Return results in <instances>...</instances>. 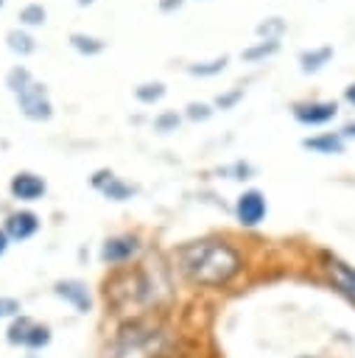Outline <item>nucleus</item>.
<instances>
[{"mask_svg":"<svg viewBox=\"0 0 355 358\" xmlns=\"http://www.w3.org/2000/svg\"><path fill=\"white\" fill-rule=\"evenodd\" d=\"M176 263H179L182 274L196 285H226L243 268L238 249H232L226 241H215V238L179 246Z\"/></svg>","mask_w":355,"mask_h":358,"instance_id":"nucleus-1","label":"nucleus"},{"mask_svg":"<svg viewBox=\"0 0 355 358\" xmlns=\"http://www.w3.org/2000/svg\"><path fill=\"white\" fill-rule=\"evenodd\" d=\"M6 338L8 344L14 347H25V350H42L50 344V327L48 324H39L34 322L31 316H14L8 330H6Z\"/></svg>","mask_w":355,"mask_h":358,"instance_id":"nucleus-2","label":"nucleus"},{"mask_svg":"<svg viewBox=\"0 0 355 358\" xmlns=\"http://www.w3.org/2000/svg\"><path fill=\"white\" fill-rule=\"evenodd\" d=\"M17 106L28 120H48L53 115V103L48 95V87L31 78L20 92H17Z\"/></svg>","mask_w":355,"mask_h":358,"instance_id":"nucleus-3","label":"nucleus"},{"mask_svg":"<svg viewBox=\"0 0 355 358\" xmlns=\"http://www.w3.org/2000/svg\"><path fill=\"white\" fill-rule=\"evenodd\" d=\"M266 213H268V204L260 190H243L235 199V218L240 227H257L266 218Z\"/></svg>","mask_w":355,"mask_h":358,"instance_id":"nucleus-4","label":"nucleus"},{"mask_svg":"<svg viewBox=\"0 0 355 358\" xmlns=\"http://www.w3.org/2000/svg\"><path fill=\"white\" fill-rule=\"evenodd\" d=\"M338 115V106L333 101H310V103H296L294 117L305 126H324Z\"/></svg>","mask_w":355,"mask_h":358,"instance_id":"nucleus-5","label":"nucleus"},{"mask_svg":"<svg viewBox=\"0 0 355 358\" xmlns=\"http://www.w3.org/2000/svg\"><path fill=\"white\" fill-rule=\"evenodd\" d=\"M8 190H11V196H14L17 201H39V199L45 196L48 185H45V179L36 176V173H31V171H20V173H14Z\"/></svg>","mask_w":355,"mask_h":358,"instance_id":"nucleus-6","label":"nucleus"},{"mask_svg":"<svg viewBox=\"0 0 355 358\" xmlns=\"http://www.w3.org/2000/svg\"><path fill=\"white\" fill-rule=\"evenodd\" d=\"M140 252V241L134 235H115L106 238L101 246V260L103 263H126Z\"/></svg>","mask_w":355,"mask_h":358,"instance_id":"nucleus-7","label":"nucleus"},{"mask_svg":"<svg viewBox=\"0 0 355 358\" xmlns=\"http://www.w3.org/2000/svg\"><path fill=\"white\" fill-rule=\"evenodd\" d=\"M92 187L101 190V193H103L106 199H112V201H126V199H131V196L137 193L134 185L123 182V179L115 176L112 171H98V173L92 176Z\"/></svg>","mask_w":355,"mask_h":358,"instance_id":"nucleus-8","label":"nucleus"},{"mask_svg":"<svg viewBox=\"0 0 355 358\" xmlns=\"http://www.w3.org/2000/svg\"><path fill=\"white\" fill-rule=\"evenodd\" d=\"M3 229H6V235L11 241H28V238H34L39 232V218L31 210H17V213H11L6 218Z\"/></svg>","mask_w":355,"mask_h":358,"instance_id":"nucleus-9","label":"nucleus"},{"mask_svg":"<svg viewBox=\"0 0 355 358\" xmlns=\"http://www.w3.org/2000/svg\"><path fill=\"white\" fill-rule=\"evenodd\" d=\"M53 291H56L59 299H64L67 305H73L78 313H87L92 308V296H89V291H87V285L81 280H59L53 285Z\"/></svg>","mask_w":355,"mask_h":358,"instance_id":"nucleus-10","label":"nucleus"},{"mask_svg":"<svg viewBox=\"0 0 355 358\" xmlns=\"http://www.w3.org/2000/svg\"><path fill=\"white\" fill-rule=\"evenodd\" d=\"M327 274H330L333 285H335L344 296H349V299L355 302V266H347L344 260L330 257V260H327Z\"/></svg>","mask_w":355,"mask_h":358,"instance_id":"nucleus-11","label":"nucleus"},{"mask_svg":"<svg viewBox=\"0 0 355 358\" xmlns=\"http://www.w3.org/2000/svg\"><path fill=\"white\" fill-rule=\"evenodd\" d=\"M302 145L310 148V151H319V154H341L344 151V137L338 131H327V134H316V137L302 140Z\"/></svg>","mask_w":355,"mask_h":358,"instance_id":"nucleus-12","label":"nucleus"},{"mask_svg":"<svg viewBox=\"0 0 355 358\" xmlns=\"http://www.w3.org/2000/svg\"><path fill=\"white\" fill-rule=\"evenodd\" d=\"M333 56V48H313V50H302L299 53V64H302V73H316L321 70Z\"/></svg>","mask_w":355,"mask_h":358,"instance_id":"nucleus-13","label":"nucleus"},{"mask_svg":"<svg viewBox=\"0 0 355 358\" xmlns=\"http://www.w3.org/2000/svg\"><path fill=\"white\" fill-rule=\"evenodd\" d=\"M6 45H8V50H14V53H20V56H28V53L36 50L34 36H28V34L20 31V28H14V31L6 34Z\"/></svg>","mask_w":355,"mask_h":358,"instance_id":"nucleus-14","label":"nucleus"},{"mask_svg":"<svg viewBox=\"0 0 355 358\" xmlns=\"http://www.w3.org/2000/svg\"><path fill=\"white\" fill-rule=\"evenodd\" d=\"M70 45L81 53V56H95L106 48L103 39H95V36H87V34H70Z\"/></svg>","mask_w":355,"mask_h":358,"instance_id":"nucleus-15","label":"nucleus"},{"mask_svg":"<svg viewBox=\"0 0 355 358\" xmlns=\"http://www.w3.org/2000/svg\"><path fill=\"white\" fill-rule=\"evenodd\" d=\"M277 50H280V39H263V42L246 48L240 56H243L246 62H257V59H266V56H271V53H277Z\"/></svg>","mask_w":355,"mask_h":358,"instance_id":"nucleus-16","label":"nucleus"},{"mask_svg":"<svg viewBox=\"0 0 355 358\" xmlns=\"http://www.w3.org/2000/svg\"><path fill=\"white\" fill-rule=\"evenodd\" d=\"M224 67H226V56L212 59V62H196V64H187V73H190V76H218Z\"/></svg>","mask_w":355,"mask_h":358,"instance_id":"nucleus-17","label":"nucleus"},{"mask_svg":"<svg viewBox=\"0 0 355 358\" xmlns=\"http://www.w3.org/2000/svg\"><path fill=\"white\" fill-rule=\"evenodd\" d=\"M134 95H137V101H140V103H157V101L165 95V84H162V81L140 84V87L134 90Z\"/></svg>","mask_w":355,"mask_h":358,"instance_id":"nucleus-18","label":"nucleus"},{"mask_svg":"<svg viewBox=\"0 0 355 358\" xmlns=\"http://www.w3.org/2000/svg\"><path fill=\"white\" fill-rule=\"evenodd\" d=\"M45 17H48V11H45L39 3H28V6L20 8V22H22V25H42Z\"/></svg>","mask_w":355,"mask_h":358,"instance_id":"nucleus-19","label":"nucleus"},{"mask_svg":"<svg viewBox=\"0 0 355 358\" xmlns=\"http://www.w3.org/2000/svg\"><path fill=\"white\" fill-rule=\"evenodd\" d=\"M282 31H285V22L280 17H268L257 25V36H263V39H280Z\"/></svg>","mask_w":355,"mask_h":358,"instance_id":"nucleus-20","label":"nucleus"},{"mask_svg":"<svg viewBox=\"0 0 355 358\" xmlns=\"http://www.w3.org/2000/svg\"><path fill=\"white\" fill-rule=\"evenodd\" d=\"M28 81H31V73H28L25 67H14V70H8V76H6V87H8L14 95H17Z\"/></svg>","mask_w":355,"mask_h":358,"instance_id":"nucleus-21","label":"nucleus"},{"mask_svg":"<svg viewBox=\"0 0 355 358\" xmlns=\"http://www.w3.org/2000/svg\"><path fill=\"white\" fill-rule=\"evenodd\" d=\"M20 310H22L20 299H14V296H0V319H14V316H20Z\"/></svg>","mask_w":355,"mask_h":358,"instance_id":"nucleus-22","label":"nucleus"},{"mask_svg":"<svg viewBox=\"0 0 355 358\" xmlns=\"http://www.w3.org/2000/svg\"><path fill=\"white\" fill-rule=\"evenodd\" d=\"M240 98H243V87H235V90H229V92L218 95V98H215V106H218V109H232Z\"/></svg>","mask_w":355,"mask_h":358,"instance_id":"nucleus-23","label":"nucleus"},{"mask_svg":"<svg viewBox=\"0 0 355 358\" xmlns=\"http://www.w3.org/2000/svg\"><path fill=\"white\" fill-rule=\"evenodd\" d=\"M154 126H157V131H173V129L179 126V115H176V112H162V115L154 120Z\"/></svg>","mask_w":355,"mask_h":358,"instance_id":"nucleus-24","label":"nucleus"},{"mask_svg":"<svg viewBox=\"0 0 355 358\" xmlns=\"http://www.w3.org/2000/svg\"><path fill=\"white\" fill-rule=\"evenodd\" d=\"M212 115V109L207 103H187V117L190 120H207Z\"/></svg>","mask_w":355,"mask_h":358,"instance_id":"nucleus-25","label":"nucleus"},{"mask_svg":"<svg viewBox=\"0 0 355 358\" xmlns=\"http://www.w3.org/2000/svg\"><path fill=\"white\" fill-rule=\"evenodd\" d=\"M182 6V0H159V8L162 11H173V8H179Z\"/></svg>","mask_w":355,"mask_h":358,"instance_id":"nucleus-26","label":"nucleus"},{"mask_svg":"<svg viewBox=\"0 0 355 358\" xmlns=\"http://www.w3.org/2000/svg\"><path fill=\"white\" fill-rule=\"evenodd\" d=\"M8 243H11V238L6 235V229H0V257L6 255V249H8Z\"/></svg>","mask_w":355,"mask_h":358,"instance_id":"nucleus-27","label":"nucleus"},{"mask_svg":"<svg viewBox=\"0 0 355 358\" xmlns=\"http://www.w3.org/2000/svg\"><path fill=\"white\" fill-rule=\"evenodd\" d=\"M344 98H347V101H349V103L355 106V84H349V87L344 90Z\"/></svg>","mask_w":355,"mask_h":358,"instance_id":"nucleus-28","label":"nucleus"},{"mask_svg":"<svg viewBox=\"0 0 355 358\" xmlns=\"http://www.w3.org/2000/svg\"><path fill=\"white\" fill-rule=\"evenodd\" d=\"M341 137H355V123H349V126H344V131H341Z\"/></svg>","mask_w":355,"mask_h":358,"instance_id":"nucleus-29","label":"nucleus"},{"mask_svg":"<svg viewBox=\"0 0 355 358\" xmlns=\"http://www.w3.org/2000/svg\"><path fill=\"white\" fill-rule=\"evenodd\" d=\"M75 3H78V6H87V3H92V0H75Z\"/></svg>","mask_w":355,"mask_h":358,"instance_id":"nucleus-30","label":"nucleus"},{"mask_svg":"<svg viewBox=\"0 0 355 358\" xmlns=\"http://www.w3.org/2000/svg\"><path fill=\"white\" fill-rule=\"evenodd\" d=\"M299 358H316V355H299Z\"/></svg>","mask_w":355,"mask_h":358,"instance_id":"nucleus-31","label":"nucleus"}]
</instances>
